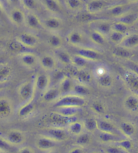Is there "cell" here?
I'll return each instance as SVG.
<instances>
[{
	"instance_id": "1",
	"label": "cell",
	"mask_w": 138,
	"mask_h": 153,
	"mask_svg": "<svg viewBox=\"0 0 138 153\" xmlns=\"http://www.w3.org/2000/svg\"><path fill=\"white\" fill-rule=\"evenodd\" d=\"M65 38L69 45L76 48L96 47L91 42L89 36L79 29L71 30L66 35Z\"/></svg>"
},
{
	"instance_id": "2",
	"label": "cell",
	"mask_w": 138,
	"mask_h": 153,
	"mask_svg": "<svg viewBox=\"0 0 138 153\" xmlns=\"http://www.w3.org/2000/svg\"><path fill=\"white\" fill-rule=\"evenodd\" d=\"M86 104V100L84 97L80 96L74 94H70L62 95L56 102H55L54 107H78L82 108Z\"/></svg>"
},
{
	"instance_id": "3",
	"label": "cell",
	"mask_w": 138,
	"mask_h": 153,
	"mask_svg": "<svg viewBox=\"0 0 138 153\" xmlns=\"http://www.w3.org/2000/svg\"><path fill=\"white\" fill-rule=\"evenodd\" d=\"M17 93L19 98L23 103L34 100L35 95L34 79L22 82L18 87Z\"/></svg>"
},
{
	"instance_id": "4",
	"label": "cell",
	"mask_w": 138,
	"mask_h": 153,
	"mask_svg": "<svg viewBox=\"0 0 138 153\" xmlns=\"http://www.w3.org/2000/svg\"><path fill=\"white\" fill-rule=\"evenodd\" d=\"M112 23L113 22L106 19H98L90 20L88 24L93 30L100 32L107 37L112 30Z\"/></svg>"
},
{
	"instance_id": "5",
	"label": "cell",
	"mask_w": 138,
	"mask_h": 153,
	"mask_svg": "<svg viewBox=\"0 0 138 153\" xmlns=\"http://www.w3.org/2000/svg\"><path fill=\"white\" fill-rule=\"evenodd\" d=\"M110 5L108 0H90L85 5V9L90 14L95 15L103 13Z\"/></svg>"
},
{
	"instance_id": "6",
	"label": "cell",
	"mask_w": 138,
	"mask_h": 153,
	"mask_svg": "<svg viewBox=\"0 0 138 153\" xmlns=\"http://www.w3.org/2000/svg\"><path fill=\"white\" fill-rule=\"evenodd\" d=\"M49 119L53 126L63 128L65 126L68 127L71 122L77 120V117L76 116H65L57 111H55V112H53L49 115Z\"/></svg>"
},
{
	"instance_id": "7",
	"label": "cell",
	"mask_w": 138,
	"mask_h": 153,
	"mask_svg": "<svg viewBox=\"0 0 138 153\" xmlns=\"http://www.w3.org/2000/svg\"><path fill=\"white\" fill-rule=\"evenodd\" d=\"M34 80V89L35 95L34 97L38 95H42L44 92L46 91L49 88V85L51 83V78L49 76L44 74L39 73L35 76Z\"/></svg>"
},
{
	"instance_id": "8",
	"label": "cell",
	"mask_w": 138,
	"mask_h": 153,
	"mask_svg": "<svg viewBox=\"0 0 138 153\" xmlns=\"http://www.w3.org/2000/svg\"><path fill=\"white\" fill-rule=\"evenodd\" d=\"M44 28L50 32H57L62 29L63 20L56 15L49 16L43 20Z\"/></svg>"
},
{
	"instance_id": "9",
	"label": "cell",
	"mask_w": 138,
	"mask_h": 153,
	"mask_svg": "<svg viewBox=\"0 0 138 153\" xmlns=\"http://www.w3.org/2000/svg\"><path fill=\"white\" fill-rule=\"evenodd\" d=\"M25 26L33 32H38L44 29L43 21L36 13L32 12H27L26 13Z\"/></svg>"
},
{
	"instance_id": "10",
	"label": "cell",
	"mask_w": 138,
	"mask_h": 153,
	"mask_svg": "<svg viewBox=\"0 0 138 153\" xmlns=\"http://www.w3.org/2000/svg\"><path fill=\"white\" fill-rule=\"evenodd\" d=\"M123 81L132 94L138 95V75L131 70H127L123 75Z\"/></svg>"
},
{
	"instance_id": "11",
	"label": "cell",
	"mask_w": 138,
	"mask_h": 153,
	"mask_svg": "<svg viewBox=\"0 0 138 153\" xmlns=\"http://www.w3.org/2000/svg\"><path fill=\"white\" fill-rule=\"evenodd\" d=\"M26 13L19 7H14L8 12V18L13 25L20 27L25 25Z\"/></svg>"
},
{
	"instance_id": "12",
	"label": "cell",
	"mask_w": 138,
	"mask_h": 153,
	"mask_svg": "<svg viewBox=\"0 0 138 153\" xmlns=\"http://www.w3.org/2000/svg\"><path fill=\"white\" fill-rule=\"evenodd\" d=\"M92 62H97L101 58V53L95 47L76 48V53Z\"/></svg>"
},
{
	"instance_id": "13",
	"label": "cell",
	"mask_w": 138,
	"mask_h": 153,
	"mask_svg": "<svg viewBox=\"0 0 138 153\" xmlns=\"http://www.w3.org/2000/svg\"><path fill=\"white\" fill-rule=\"evenodd\" d=\"M18 59L20 63L27 69H33L38 64V57L32 51L18 54Z\"/></svg>"
},
{
	"instance_id": "14",
	"label": "cell",
	"mask_w": 138,
	"mask_h": 153,
	"mask_svg": "<svg viewBox=\"0 0 138 153\" xmlns=\"http://www.w3.org/2000/svg\"><path fill=\"white\" fill-rule=\"evenodd\" d=\"M129 5L127 4H112L107 8L104 11L103 13H104L108 17L114 18L115 20L120 17L124 13L128 12L129 10Z\"/></svg>"
},
{
	"instance_id": "15",
	"label": "cell",
	"mask_w": 138,
	"mask_h": 153,
	"mask_svg": "<svg viewBox=\"0 0 138 153\" xmlns=\"http://www.w3.org/2000/svg\"><path fill=\"white\" fill-rule=\"evenodd\" d=\"M57 141L54 140L53 139L51 138L49 136L44 135L38 137L36 140V146L37 148L43 152H50L51 150L57 146Z\"/></svg>"
},
{
	"instance_id": "16",
	"label": "cell",
	"mask_w": 138,
	"mask_h": 153,
	"mask_svg": "<svg viewBox=\"0 0 138 153\" xmlns=\"http://www.w3.org/2000/svg\"><path fill=\"white\" fill-rule=\"evenodd\" d=\"M16 39L29 49L35 48L38 45L39 40L35 34L31 32H22L16 37Z\"/></svg>"
},
{
	"instance_id": "17",
	"label": "cell",
	"mask_w": 138,
	"mask_h": 153,
	"mask_svg": "<svg viewBox=\"0 0 138 153\" xmlns=\"http://www.w3.org/2000/svg\"><path fill=\"white\" fill-rule=\"evenodd\" d=\"M3 136L12 146H20L24 143L25 140V136L23 132L18 130H11L8 131Z\"/></svg>"
},
{
	"instance_id": "18",
	"label": "cell",
	"mask_w": 138,
	"mask_h": 153,
	"mask_svg": "<svg viewBox=\"0 0 138 153\" xmlns=\"http://www.w3.org/2000/svg\"><path fill=\"white\" fill-rule=\"evenodd\" d=\"M58 61L54 55L49 54H43L38 57V65L45 71H51L57 67Z\"/></svg>"
},
{
	"instance_id": "19",
	"label": "cell",
	"mask_w": 138,
	"mask_h": 153,
	"mask_svg": "<svg viewBox=\"0 0 138 153\" xmlns=\"http://www.w3.org/2000/svg\"><path fill=\"white\" fill-rule=\"evenodd\" d=\"M45 135L53 139L57 143L64 141L68 137L66 131L62 128L52 126L45 131Z\"/></svg>"
},
{
	"instance_id": "20",
	"label": "cell",
	"mask_w": 138,
	"mask_h": 153,
	"mask_svg": "<svg viewBox=\"0 0 138 153\" xmlns=\"http://www.w3.org/2000/svg\"><path fill=\"white\" fill-rule=\"evenodd\" d=\"M119 46L129 50L138 48V32H129L127 34Z\"/></svg>"
},
{
	"instance_id": "21",
	"label": "cell",
	"mask_w": 138,
	"mask_h": 153,
	"mask_svg": "<svg viewBox=\"0 0 138 153\" xmlns=\"http://www.w3.org/2000/svg\"><path fill=\"white\" fill-rule=\"evenodd\" d=\"M53 55L55 56L58 62H59L63 66H69L71 65L72 56L66 50L62 48L54 50Z\"/></svg>"
},
{
	"instance_id": "22",
	"label": "cell",
	"mask_w": 138,
	"mask_h": 153,
	"mask_svg": "<svg viewBox=\"0 0 138 153\" xmlns=\"http://www.w3.org/2000/svg\"><path fill=\"white\" fill-rule=\"evenodd\" d=\"M74 85H75V83H74L72 79L69 77L68 76H65L59 82L57 87L59 89L61 94H62V95H63L71 94Z\"/></svg>"
},
{
	"instance_id": "23",
	"label": "cell",
	"mask_w": 138,
	"mask_h": 153,
	"mask_svg": "<svg viewBox=\"0 0 138 153\" xmlns=\"http://www.w3.org/2000/svg\"><path fill=\"white\" fill-rule=\"evenodd\" d=\"M124 107L130 112L138 111V95L134 94L127 95L123 101Z\"/></svg>"
},
{
	"instance_id": "24",
	"label": "cell",
	"mask_w": 138,
	"mask_h": 153,
	"mask_svg": "<svg viewBox=\"0 0 138 153\" xmlns=\"http://www.w3.org/2000/svg\"><path fill=\"white\" fill-rule=\"evenodd\" d=\"M46 43L51 48L54 50H57V49L62 48L63 40L62 36L57 34V32H50L46 38Z\"/></svg>"
},
{
	"instance_id": "25",
	"label": "cell",
	"mask_w": 138,
	"mask_h": 153,
	"mask_svg": "<svg viewBox=\"0 0 138 153\" xmlns=\"http://www.w3.org/2000/svg\"><path fill=\"white\" fill-rule=\"evenodd\" d=\"M8 48L9 49L10 51L12 52L13 53L20 54L22 53H26V52L32 51L31 49H29L28 48L26 47L25 46L23 45L20 41H18L16 38L15 39L10 40L9 42L8 43Z\"/></svg>"
},
{
	"instance_id": "26",
	"label": "cell",
	"mask_w": 138,
	"mask_h": 153,
	"mask_svg": "<svg viewBox=\"0 0 138 153\" xmlns=\"http://www.w3.org/2000/svg\"><path fill=\"white\" fill-rule=\"evenodd\" d=\"M62 96L61 92L58 87H52L44 92L42 95V98L45 102H56L59 98Z\"/></svg>"
},
{
	"instance_id": "27",
	"label": "cell",
	"mask_w": 138,
	"mask_h": 153,
	"mask_svg": "<svg viewBox=\"0 0 138 153\" xmlns=\"http://www.w3.org/2000/svg\"><path fill=\"white\" fill-rule=\"evenodd\" d=\"M137 18L138 13L137 12L128 11V12H127L123 15L118 17L115 20L121 22L125 24L126 25L130 27L132 26H135V24H136L137 20Z\"/></svg>"
},
{
	"instance_id": "28",
	"label": "cell",
	"mask_w": 138,
	"mask_h": 153,
	"mask_svg": "<svg viewBox=\"0 0 138 153\" xmlns=\"http://www.w3.org/2000/svg\"><path fill=\"white\" fill-rule=\"evenodd\" d=\"M43 4L45 9L53 15H59L62 12L59 0H43Z\"/></svg>"
},
{
	"instance_id": "29",
	"label": "cell",
	"mask_w": 138,
	"mask_h": 153,
	"mask_svg": "<svg viewBox=\"0 0 138 153\" xmlns=\"http://www.w3.org/2000/svg\"><path fill=\"white\" fill-rule=\"evenodd\" d=\"M77 83L88 85L92 81V75L86 69H77L74 74Z\"/></svg>"
},
{
	"instance_id": "30",
	"label": "cell",
	"mask_w": 138,
	"mask_h": 153,
	"mask_svg": "<svg viewBox=\"0 0 138 153\" xmlns=\"http://www.w3.org/2000/svg\"><path fill=\"white\" fill-rule=\"evenodd\" d=\"M89 38L91 42L95 46H103L105 45L106 42L107 37L104 36L103 34L100 33L97 31L92 30L90 32Z\"/></svg>"
},
{
	"instance_id": "31",
	"label": "cell",
	"mask_w": 138,
	"mask_h": 153,
	"mask_svg": "<svg viewBox=\"0 0 138 153\" xmlns=\"http://www.w3.org/2000/svg\"><path fill=\"white\" fill-rule=\"evenodd\" d=\"M98 138L100 139L101 143L106 144H115L121 139L125 137H121L117 134L109 133V132H102L99 134Z\"/></svg>"
},
{
	"instance_id": "32",
	"label": "cell",
	"mask_w": 138,
	"mask_h": 153,
	"mask_svg": "<svg viewBox=\"0 0 138 153\" xmlns=\"http://www.w3.org/2000/svg\"><path fill=\"white\" fill-rule=\"evenodd\" d=\"M119 131L125 138H130L136 133V127L129 122H123L120 125Z\"/></svg>"
},
{
	"instance_id": "33",
	"label": "cell",
	"mask_w": 138,
	"mask_h": 153,
	"mask_svg": "<svg viewBox=\"0 0 138 153\" xmlns=\"http://www.w3.org/2000/svg\"><path fill=\"white\" fill-rule=\"evenodd\" d=\"M98 130L102 132L115 133L118 134V130L115 126L107 120H98Z\"/></svg>"
},
{
	"instance_id": "34",
	"label": "cell",
	"mask_w": 138,
	"mask_h": 153,
	"mask_svg": "<svg viewBox=\"0 0 138 153\" xmlns=\"http://www.w3.org/2000/svg\"><path fill=\"white\" fill-rule=\"evenodd\" d=\"M35 105L34 103L32 101L30 102L24 103L22 105L20 106V108L18 110V115L20 117H26L27 116H30L34 110Z\"/></svg>"
},
{
	"instance_id": "35",
	"label": "cell",
	"mask_w": 138,
	"mask_h": 153,
	"mask_svg": "<svg viewBox=\"0 0 138 153\" xmlns=\"http://www.w3.org/2000/svg\"><path fill=\"white\" fill-rule=\"evenodd\" d=\"M131 51L121 46H117V47L113 49L112 55L120 59H129L133 56Z\"/></svg>"
},
{
	"instance_id": "36",
	"label": "cell",
	"mask_w": 138,
	"mask_h": 153,
	"mask_svg": "<svg viewBox=\"0 0 138 153\" xmlns=\"http://www.w3.org/2000/svg\"><path fill=\"white\" fill-rule=\"evenodd\" d=\"M12 103L6 98H1L0 100V115L2 117H8L12 113Z\"/></svg>"
},
{
	"instance_id": "37",
	"label": "cell",
	"mask_w": 138,
	"mask_h": 153,
	"mask_svg": "<svg viewBox=\"0 0 138 153\" xmlns=\"http://www.w3.org/2000/svg\"><path fill=\"white\" fill-rule=\"evenodd\" d=\"M90 62H92L88 61L87 59L77 54L72 56L71 65H74L77 69H86V68L89 65Z\"/></svg>"
},
{
	"instance_id": "38",
	"label": "cell",
	"mask_w": 138,
	"mask_h": 153,
	"mask_svg": "<svg viewBox=\"0 0 138 153\" xmlns=\"http://www.w3.org/2000/svg\"><path fill=\"white\" fill-rule=\"evenodd\" d=\"M12 74V68L6 63H2L0 65V82L1 83H6L10 79Z\"/></svg>"
},
{
	"instance_id": "39",
	"label": "cell",
	"mask_w": 138,
	"mask_h": 153,
	"mask_svg": "<svg viewBox=\"0 0 138 153\" xmlns=\"http://www.w3.org/2000/svg\"><path fill=\"white\" fill-rule=\"evenodd\" d=\"M68 132L70 134L75 136H79L82 133L83 130L84 129V123L79 122L78 120H76L71 124H69L67 127Z\"/></svg>"
},
{
	"instance_id": "40",
	"label": "cell",
	"mask_w": 138,
	"mask_h": 153,
	"mask_svg": "<svg viewBox=\"0 0 138 153\" xmlns=\"http://www.w3.org/2000/svg\"><path fill=\"white\" fill-rule=\"evenodd\" d=\"M125 35L126 34L120 33V32L112 30V32L109 34V36H107V39H108L110 42L113 44V45L116 46H119L121 42H123Z\"/></svg>"
},
{
	"instance_id": "41",
	"label": "cell",
	"mask_w": 138,
	"mask_h": 153,
	"mask_svg": "<svg viewBox=\"0 0 138 153\" xmlns=\"http://www.w3.org/2000/svg\"><path fill=\"white\" fill-rule=\"evenodd\" d=\"M71 94H74L84 97L90 94V89L86 85L77 83L74 85L73 91Z\"/></svg>"
},
{
	"instance_id": "42",
	"label": "cell",
	"mask_w": 138,
	"mask_h": 153,
	"mask_svg": "<svg viewBox=\"0 0 138 153\" xmlns=\"http://www.w3.org/2000/svg\"><path fill=\"white\" fill-rule=\"evenodd\" d=\"M81 108L78 107H61L57 108V111L63 116L68 117L76 116Z\"/></svg>"
},
{
	"instance_id": "43",
	"label": "cell",
	"mask_w": 138,
	"mask_h": 153,
	"mask_svg": "<svg viewBox=\"0 0 138 153\" xmlns=\"http://www.w3.org/2000/svg\"><path fill=\"white\" fill-rule=\"evenodd\" d=\"M115 144L120 146L121 149H123L124 151H125L128 153L131 152L134 147V142L130 138H123Z\"/></svg>"
},
{
	"instance_id": "44",
	"label": "cell",
	"mask_w": 138,
	"mask_h": 153,
	"mask_svg": "<svg viewBox=\"0 0 138 153\" xmlns=\"http://www.w3.org/2000/svg\"><path fill=\"white\" fill-rule=\"evenodd\" d=\"M64 4L68 10L76 12L82 9L83 0H63Z\"/></svg>"
},
{
	"instance_id": "45",
	"label": "cell",
	"mask_w": 138,
	"mask_h": 153,
	"mask_svg": "<svg viewBox=\"0 0 138 153\" xmlns=\"http://www.w3.org/2000/svg\"><path fill=\"white\" fill-rule=\"evenodd\" d=\"M20 4L27 12H34L38 8V0H20Z\"/></svg>"
},
{
	"instance_id": "46",
	"label": "cell",
	"mask_w": 138,
	"mask_h": 153,
	"mask_svg": "<svg viewBox=\"0 0 138 153\" xmlns=\"http://www.w3.org/2000/svg\"><path fill=\"white\" fill-rule=\"evenodd\" d=\"M84 129L88 132H94L98 129V120L93 117H88L84 122Z\"/></svg>"
},
{
	"instance_id": "47",
	"label": "cell",
	"mask_w": 138,
	"mask_h": 153,
	"mask_svg": "<svg viewBox=\"0 0 138 153\" xmlns=\"http://www.w3.org/2000/svg\"><path fill=\"white\" fill-rule=\"evenodd\" d=\"M98 85L104 88H108L112 85L113 83V79L110 73H108L103 76H100L98 79H96Z\"/></svg>"
},
{
	"instance_id": "48",
	"label": "cell",
	"mask_w": 138,
	"mask_h": 153,
	"mask_svg": "<svg viewBox=\"0 0 138 153\" xmlns=\"http://www.w3.org/2000/svg\"><path fill=\"white\" fill-rule=\"evenodd\" d=\"M76 145L82 147L89 145L91 143L90 136L87 133H82L81 134L78 136L76 140Z\"/></svg>"
},
{
	"instance_id": "49",
	"label": "cell",
	"mask_w": 138,
	"mask_h": 153,
	"mask_svg": "<svg viewBox=\"0 0 138 153\" xmlns=\"http://www.w3.org/2000/svg\"><path fill=\"white\" fill-rule=\"evenodd\" d=\"M129 26H128L126 24H123L121 22L116 21L113 22L112 23V30L120 32V33H122L124 34H127L129 33Z\"/></svg>"
},
{
	"instance_id": "50",
	"label": "cell",
	"mask_w": 138,
	"mask_h": 153,
	"mask_svg": "<svg viewBox=\"0 0 138 153\" xmlns=\"http://www.w3.org/2000/svg\"><path fill=\"white\" fill-rule=\"evenodd\" d=\"M91 110H92L93 112H94L96 114L101 115L105 112V107L103 103L98 101H95L92 104H91Z\"/></svg>"
},
{
	"instance_id": "51",
	"label": "cell",
	"mask_w": 138,
	"mask_h": 153,
	"mask_svg": "<svg viewBox=\"0 0 138 153\" xmlns=\"http://www.w3.org/2000/svg\"><path fill=\"white\" fill-rule=\"evenodd\" d=\"M108 73H109L108 68L104 65H98L94 69V75L96 79L108 74Z\"/></svg>"
},
{
	"instance_id": "52",
	"label": "cell",
	"mask_w": 138,
	"mask_h": 153,
	"mask_svg": "<svg viewBox=\"0 0 138 153\" xmlns=\"http://www.w3.org/2000/svg\"><path fill=\"white\" fill-rule=\"evenodd\" d=\"M104 151L105 153H128L115 144H109V145L106 146L104 149Z\"/></svg>"
},
{
	"instance_id": "53",
	"label": "cell",
	"mask_w": 138,
	"mask_h": 153,
	"mask_svg": "<svg viewBox=\"0 0 138 153\" xmlns=\"http://www.w3.org/2000/svg\"><path fill=\"white\" fill-rule=\"evenodd\" d=\"M12 146H13L12 144L8 143L4 136L2 135L1 138H0V149H1V152L8 153L10 151Z\"/></svg>"
},
{
	"instance_id": "54",
	"label": "cell",
	"mask_w": 138,
	"mask_h": 153,
	"mask_svg": "<svg viewBox=\"0 0 138 153\" xmlns=\"http://www.w3.org/2000/svg\"><path fill=\"white\" fill-rule=\"evenodd\" d=\"M68 153H85V151L84 147L76 145L75 146L71 147V148L69 150Z\"/></svg>"
},
{
	"instance_id": "55",
	"label": "cell",
	"mask_w": 138,
	"mask_h": 153,
	"mask_svg": "<svg viewBox=\"0 0 138 153\" xmlns=\"http://www.w3.org/2000/svg\"><path fill=\"white\" fill-rule=\"evenodd\" d=\"M17 153H35L34 149L30 146H22L19 149Z\"/></svg>"
},
{
	"instance_id": "56",
	"label": "cell",
	"mask_w": 138,
	"mask_h": 153,
	"mask_svg": "<svg viewBox=\"0 0 138 153\" xmlns=\"http://www.w3.org/2000/svg\"><path fill=\"white\" fill-rule=\"evenodd\" d=\"M129 70L132 71L134 73H136V74L138 75V64L134 63V62H132L129 65Z\"/></svg>"
},
{
	"instance_id": "57",
	"label": "cell",
	"mask_w": 138,
	"mask_h": 153,
	"mask_svg": "<svg viewBox=\"0 0 138 153\" xmlns=\"http://www.w3.org/2000/svg\"><path fill=\"white\" fill-rule=\"evenodd\" d=\"M0 3H1V7L2 9H4V7H6V5L10 4L9 0H0Z\"/></svg>"
},
{
	"instance_id": "58",
	"label": "cell",
	"mask_w": 138,
	"mask_h": 153,
	"mask_svg": "<svg viewBox=\"0 0 138 153\" xmlns=\"http://www.w3.org/2000/svg\"><path fill=\"white\" fill-rule=\"evenodd\" d=\"M10 4H17L18 2H20V0H9Z\"/></svg>"
},
{
	"instance_id": "59",
	"label": "cell",
	"mask_w": 138,
	"mask_h": 153,
	"mask_svg": "<svg viewBox=\"0 0 138 153\" xmlns=\"http://www.w3.org/2000/svg\"><path fill=\"white\" fill-rule=\"evenodd\" d=\"M129 3L131 4H134V3H138V0H127Z\"/></svg>"
},
{
	"instance_id": "60",
	"label": "cell",
	"mask_w": 138,
	"mask_h": 153,
	"mask_svg": "<svg viewBox=\"0 0 138 153\" xmlns=\"http://www.w3.org/2000/svg\"><path fill=\"white\" fill-rule=\"evenodd\" d=\"M135 26H136L137 28H138V18H137V22H136V24H135Z\"/></svg>"
},
{
	"instance_id": "61",
	"label": "cell",
	"mask_w": 138,
	"mask_h": 153,
	"mask_svg": "<svg viewBox=\"0 0 138 153\" xmlns=\"http://www.w3.org/2000/svg\"><path fill=\"white\" fill-rule=\"evenodd\" d=\"M48 153H55V152H51V151H50V152H49Z\"/></svg>"
},
{
	"instance_id": "62",
	"label": "cell",
	"mask_w": 138,
	"mask_h": 153,
	"mask_svg": "<svg viewBox=\"0 0 138 153\" xmlns=\"http://www.w3.org/2000/svg\"><path fill=\"white\" fill-rule=\"evenodd\" d=\"M92 153H98V152H92Z\"/></svg>"
},
{
	"instance_id": "63",
	"label": "cell",
	"mask_w": 138,
	"mask_h": 153,
	"mask_svg": "<svg viewBox=\"0 0 138 153\" xmlns=\"http://www.w3.org/2000/svg\"><path fill=\"white\" fill-rule=\"evenodd\" d=\"M108 1H111V0H108Z\"/></svg>"
}]
</instances>
